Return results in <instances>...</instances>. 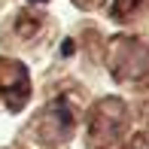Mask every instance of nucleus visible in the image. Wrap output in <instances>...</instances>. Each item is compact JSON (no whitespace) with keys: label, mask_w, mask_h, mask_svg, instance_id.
Returning <instances> with one entry per match:
<instances>
[{"label":"nucleus","mask_w":149,"mask_h":149,"mask_svg":"<svg viewBox=\"0 0 149 149\" xmlns=\"http://www.w3.org/2000/svg\"><path fill=\"white\" fill-rule=\"evenodd\" d=\"M125 149H149V143H146V137H134Z\"/></svg>","instance_id":"4"},{"label":"nucleus","mask_w":149,"mask_h":149,"mask_svg":"<svg viewBox=\"0 0 149 149\" xmlns=\"http://www.w3.org/2000/svg\"><path fill=\"white\" fill-rule=\"evenodd\" d=\"M143 3L146 0H116V3H113V15L116 18H131Z\"/></svg>","instance_id":"3"},{"label":"nucleus","mask_w":149,"mask_h":149,"mask_svg":"<svg viewBox=\"0 0 149 149\" xmlns=\"http://www.w3.org/2000/svg\"><path fill=\"white\" fill-rule=\"evenodd\" d=\"M107 64L119 79H140L149 73V46L131 37H119L110 43Z\"/></svg>","instance_id":"1"},{"label":"nucleus","mask_w":149,"mask_h":149,"mask_svg":"<svg viewBox=\"0 0 149 149\" xmlns=\"http://www.w3.org/2000/svg\"><path fill=\"white\" fill-rule=\"evenodd\" d=\"M125 122H128V110L119 97L110 100H100L91 113V143L94 146H107L125 131Z\"/></svg>","instance_id":"2"},{"label":"nucleus","mask_w":149,"mask_h":149,"mask_svg":"<svg viewBox=\"0 0 149 149\" xmlns=\"http://www.w3.org/2000/svg\"><path fill=\"white\" fill-rule=\"evenodd\" d=\"M76 3H79V6H85V9H88V6H94V3H97V0H76Z\"/></svg>","instance_id":"5"}]
</instances>
